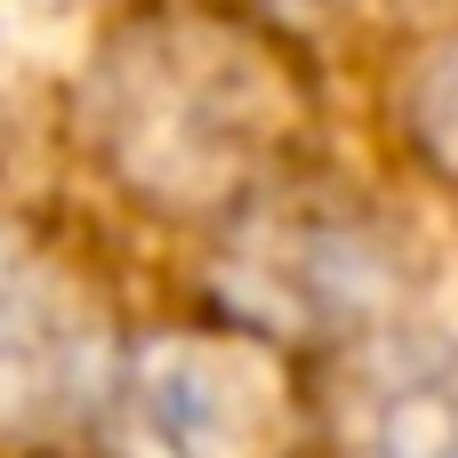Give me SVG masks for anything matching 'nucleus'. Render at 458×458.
Instances as JSON below:
<instances>
[{
    "label": "nucleus",
    "mask_w": 458,
    "mask_h": 458,
    "mask_svg": "<svg viewBox=\"0 0 458 458\" xmlns=\"http://www.w3.org/2000/svg\"><path fill=\"white\" fill-rule=\"evenodd\" d=\"M427 137L443 161H458V56L435 64V81H427Z\"/></svg>",
    "instance_id": "4"
},
{
    "label": "nucleus",
    "mask_w": 458,
    "mask_h": 458,
    "mask_svg": "<svg viewBox=\"0 0 458 458\" xmlns=\"http://www.w3.org/2000/svg\"><path fill=\"white\" fill-rule=\"evenodd\" d=\"M137 411H145V427L161 435L169 458H225L250 435V411L225 394V370H217L209 354H177V346L145 362Z\"/></svg>",
    "instance_id": "2"
},
{
    "label": "nucleus",
    "mask_w": 458,
    "mask_h": 458,
    "mask_svg": "<svg viewBox=\"0 0 458 458\" xmlns=\"http://www.w3.org/2000/svg\"><path fill=\"white\" fill-rule=\"evenodd\" d=\"M362 443L370 458H458V362L386 354L362 403Z\"/></svg>",
    "instance_id": "3"
},
{
    "label": "nucleus",
    "mask_w": 458,
    "mask_h": 458,
    "mask_svg": "<svg viewBox=\"0 0 458 458\" xmlns=\"http://www.w3.org/2000/svg\"><path fill=\"white\" fill-rule=\"evenodd\" d=\"M64 386H72V330L56 298L24 266H0V427L40 419L48 394Z\"/></svg>",
    "instance_id": "1"
}]
</instances>
